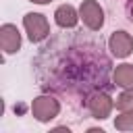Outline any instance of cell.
I'll list each match as a JSON object with an SVG mask.
<instances>
[{
	"label": "cell",
	"instance_id": "obj_1",
	"mask_svg": "<svg viewBox=\"0 0 133 133\" xmlns=\"http://www.w3.org/2000/svg\"><path fill=\"white\" fill-rule=\"evenodd\" d=\"M58 112H60V104L52 96H37L31 102V114L39 123H50L52 118L58 116Z\"/></svg>",
	"mask_w": 133,
	"mask_h": 133
},
{
	"label": "cell",
	"instance_id": "obj_2",
	"mask_svg": "<svg viewBox=\"0 0 133 133\" xmlns=\"http://www.w3.org/2000/svg\"><path fill=\"white\" fill-rule=\"evenodd\" d=\"M23 27H25V31H27V37L31 39V42H42V39H46L48 37V33H50V25H48V19L44 17V15H39V12H27L25 17H23Z\"/></svg>",
	"mask_w": 133,
	"mask_h": 133
},
{
	"label": "cell",
	"instance_id": "obj_3",
	"mask_svg": "<svg viewBox=\"0 0 133 133\" xmlns=\"http://www.w3.org/2000/svg\"><path fill=\"white\" fill-rule=\"evenodd\" d=\"M79 19L83 21V25L91 31H98L104 25V10L96 0H83L79 6Z\"/></svg>",
	"mask_w": 133,
	"mask_h": 133
},
{
	"label": "cell",
	"instance_id": "obj_4",
	"mask_svg": "<svg viewBox=\"0 0 133 133\" xmlns=\"http://www.w3.org/2000/svg\"><path fill=\"white\" fill-rule=\"evenodd\" d=\"M87 108H89V112H91L94 118L104 121V118L110 116V112H112V108H114V102H112V98H110L108 94H104V91H94V94L87 98Z\"/></svg>",
	"mask_w": 133,
	"mask_h": 133
},
{
	"label": "cell",
	"instance_id": "obj_5",
	"mask_svg": "<svg viewBox=\"0 0 133 133\" xmlns=\"http://www.w3.org/2000/svg\"><path fill=\"white\" fill-rule=\"evenodd\" d=\"M0 48L4 54H12L21 48V33H19L17 25L4 23L0 27Z\"/></svg>",
	"mask_w": 133,
	"mask_h": 133
},
{
	"label": "cell",
	"instance_id": "obj_6",
	"mask_svg": "<svg viewBox=\"0 0 133 133\" xmlns=\"http://www.w3.org/2000/svg\"><path fill=\"white\" fill-rule=\"evenodd\" d=\"M108 48L116 58H127L133 52V37L127 31H114L108 39Z\"/></svg>",
	"mask_w": 133,
	"mask_h": 133
},
{
	"label": "cell",
	"instance_id": "obj_7",
	"mask_svg": "<svg viewBox=\"0 0 133 133\" xmlns=\"http://www.w3.org/2000/svg\"><path fill=\"white\" fill-rule=\"evenodd\" d=\"M54 21H56L58 27L71 29V27L77 25V21H79V12H77L75 6H71V4H62V6L56 8V12H54Z\"/></svg>",
	"mask_w": 133,
	"mask_h": 133
},
{
	"label": "cell",
	"instance_id": "obj_8",
	"mask_svg": "<svg viewBox=\"0 0 133 133\" xmlns=\"http://www.w3.org/2000/svg\"><path fill=\"white\" fill-rule=\"evenodd\" d=\"M112 79H114V83L118 85V87H133V64H118L116 69H114V75H112Z\"/></svg>",
	"mask_w": 133,
	"mask_h": 133
},
{
	"label": "cell",
	"instance_id": "obj_9",
	"mask_svg": "<svg viewBox=\"0 0 133 133\" xmlns=\"http://www.w3.org/2000/svg\"><path fill=\"white\" fill-rule=\"evenodd\" d=\"M114 106L121 112H133V87H127L114 102Z\"/></svg>",
	"mask_w": 133,
	"mask_h": 133
},
{
	"label": "cell",
	"instance_id": "obj_10",
	"mask_svg": "<svg viewBox=\"0 0 133 133\" xmlns=\"http://www.w3.org/2000/svg\"><path fill=\"white\" fill-rule=\"evenodd\" d=\"M116 131H133V112H121V116L114 118Z\"/></svg>",
	"mask_w": 133,
	"mask_h": 133
},
{
	"label": "cell",
	"instance_id": "obj_11",
	"mask_svg": "<svg viewBox=\"0 0 133 133\" xmlns=\"http://www.w3.org/2000/svg\"><path fill=\"white\" fill-rule=\"evenodd\" d=\"M129 19H131V21H133V0H131V2H129Z\"/></svg>",
	"mask_w": 133,
	"mask_h": 133
},
{
	"label": "cell",
	"instance_id": "obj_12",
	"mask_svg": "<svg viewBox=\"0 0 133 133\" xmlns=\"http://www.w3.org/2000/svg\"><path fill=\"white\" fill-rule=\"evenodd\" d=\"M29 2H35V4H48V2H52V0H29Z\"/></svg>",
	"mask_w": 133,
	"mask_h": 133
}]
</instances>
